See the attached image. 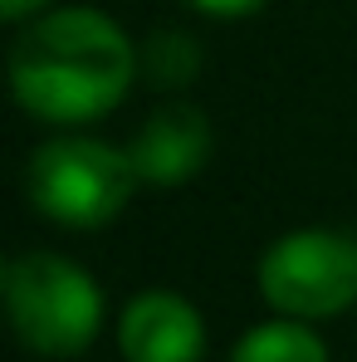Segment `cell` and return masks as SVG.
<instances>
[{
	"instance_id": "obj_4",
	"label": "cell",
	"mask_w": 357,
	"mask_h": 362,
	"mask_svg": "<svg viewBox=\"0 0 357 362\" xmlns=\"http://www.w3.org/2000/svg\"><path fill=\"white\" fill-rule=\"evenodd\" d=\"M259 299L284 318H338L357 303V235L338 226H298L264 245L254 269Z\"/></svg>"
},
{
	"instance_id": "obj_7",
	"label": "cell",
	"mask_w": 357,
	"mask_h": 362,
	"mask_svg": "<svg viewBox=\"0 0 357 362\" xmlns=\"http://www.w3.org/2000/svg\"><path fill=\"white\" fill-rule=\"evenodd\" d=\"M230 362H328V343L313 333V323L279 313L245 328V338L230 348Z\"/></svg>"
},
{
	"instance_id": "obj_10",
	"label": "cell",
	"mask_w": 357,
	"mask_h": 362,
	"mask_svg": "<svg viewBox=\"0 0 357 362\" xmlns=\"http://www.w3.org/2000/svg\"><path fill=\"white\" fill-rule=\"evenodd\" d=\"M54 5L59 0H0V20L5 25H25V20H35V15H45Z\"/></svg>"
},
{
	"instance_id": "obj_5",
	"label": "cell",
	"mask_w": 357,
	"mask_h": 362,
	"mask_svg": "<svg viewBox=\"0 0 357 362\" xmlns=\"http://www.w3.org/2000/svg\"><path fill=\"white\" fill-rule=\"evenodd\" d=\"M211 152H216L211 118H206V108H196L186 98L157 103L127 142V157L142 186H181V181L201 177Z\"/></svg>"
},
{
	"instance_id": "obj_6",
	"label": "cell",
	"mask_w": 357,
	"mask_h": 362,
	"mask_svg": "<svg viewBox=\"0 0 357 362\" xmlns=\"http://www.w3.org/2000/svg\"><path fill=\"white\" fill-rule=\"evenodd\" d=\"M118 348L127 362H201L206 318L177 289H142L118 318Z\"/></svg>"
},
{
	"instance_id": "obj_1",
	"label": "cell",
	"mask_w": 357,
	"mask_h": 362,
	"mask_svg": "<svg viewBox=\"0 0 357 362\" xmlns=\"http://www.w3.org/2000/svg\"><path fill=\"white\" fill-rule=\"evenodd\" d=\"M5 69L15 103L49 127L98 122L142 78L137 45L113 15L93 5H54L25 20Z\"/></svg>"
},
{
	"instance_id": "obj_3",
	"label": "cell",
	"mask_w": 357,
	"mask_h": 362,
	"mask_svg": "<svg viewBox=\"0 0 357 362\" xmlns=\"http://www.w3.org/2000/svg\"><path fill=\"white\" fill-rule=\"evenodd\" d=\"M137 186L142 181H137L127 147H113L74 127H59L54 137H45L25 162L30 206L64 230H98L118 221Z\"/></svg>"
},
{
	"instance_id": "obj_9",
	"label": "cell",
	"mask_w": 357,
	"mask_h": 362,
	"mask_svg": "<svg viewBox=\"0 0 357 362\" xmlns=\"http://www.w3.org/2000/svg\"><path fill=\"white\" fill-rule=\"evenodd\" d=\"M191 10H201V15H211V20H250V15H259L269 0H186Z\"/></svg>"
},
{
	"instance_id": "obj_8",
	"label": "cell",
	"mask_w": 357,
	"mask_h": 362,
	"mask_svg": "<svg viewBox=\"0 0 357 362\" xmlns=\"http://www.w3.org/2000/svg\"><path fill=\"white\" fill-rule=\"evenodd\" d=\"M137 69H142V78L152 88L177 93V88H186L201 74V45L186 30H152L137 45Z\"/></svg>"
},
{
	"instance_id": "obj_2",
	"label": "cell",
	"mask_w": 357,
	"mask_h": 362,
	"mask_svg": "<svg viewBox=\"0 0 357 362\" xmlns=\"http://www.w3.org/2000/svg\"><path fill=\"white\" fill-rule=\"evenodd\" d=\"M5 313L15 338L40 358H78L103 333L98 279L59 250H20L0 269Z\"/></svg>"
}]
</instances>
